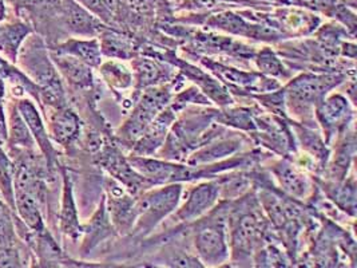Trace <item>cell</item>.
<instances>
[{"label": "cell", "instance_id": "18", "mask_svg": "<svg viewBox=\"0 0 357 268\" xmlns=\"http://www.w3.org/2000/svg\"><path fill=\"white\" fill-rule=\"evenodd\" d=\"M0 75L6 81V84H10L14 98H22L27 96L39 105L42 89L35 84L20 67L15 66V64H11L1 55H0Z\"/></svg>", "mask_w": 357, "mask_h": 268}, {"label": "cell", "instance_id": "23", "mask_svg": "<svg viewBox=\"0 0 357 268\" xmlns=\"http://www.w3.org/2000/svg\"><path fill=\"white\" fill-rule=\"evenodd\" d=\"M177 65L181 67V70L188 78L195 81V84L204 90L206 97L209 96L211 100H215L220 105H230L233 102L227 89L217 80L211 78L206 73H204L201 68L192 66L189 64H183V62H177Z\"/></svg>", "mask_w": 357, "mask_h": 268}, {"label": "cell", "instance_id": "17", "mask_svg": "<svg viewBox=\"0 0 357 268\" xmlns=\"http://www.w3.org/2000/svg\"><path fill=\"white\" fill-rule=\"evenodd\" d=\"M33 34L31 23L17 19L14 22L0 23V55L17 65L19 51L23 42Z\"/></svg>", "mask_w": 357, "mask_h": 268}, {"label": "cell", "instance_id": "1", "mask_svg": "<svg viewBox=\"0 0 357 268\" xmlns=\"http://www.w3.org/2000/svg\"><path fill=\"white\" fill-rule=\"evenodd\" d=\"M182 193V185L172 183L144 193L135 200L137 218L131 228L132 234L146 236L150 234L166 216H169L178 205Z\"/></svg>", "mask_w": 357, "mask_h": 268}, {"label": "cell", "instance_id": "12", "mask_svg": "<svg viewBox=\"0 0 357 268\" xmlns=\"http://www.w3.org/2000/svg\"><path fill=\"white\" fill-rule=\"evenodd\" d=\"M176 119V110L169 103L160 114L151 121L144 134L138 138V141L132 147V153L135 156H151L158 151L165 142V138Z\"/></svg>", "mask_w": 357, "mask_h": 268}, {"label": "cell", "instance_id": "13", "mask_svg": "<svg viewBox=\"0 0 357 268\" xmlns=\"http://www.w3.org/2000/svg\"><path fill=\"white\" fill-rule=\"evenodd\" d=\"M262 239V218L256 212H246L234 221L231 231V246L234 255L243 258L255 251Z\"/></svg>", "mask_w": 357, "mask_h": 268}, {"label": "cell", "instance_id": "14", "mask_svg": "<svg viewBox=\"0 0 357 268\" xmlns=\"http://www.w3.org/2000/svg\"><path fill=\"white\" fill-rule=\"evenodd\" d=\"M205 66L211 70L220 80L225 81L227 84L237 86V87H243L248 90H253V91H272L278 87V84L272 82L273 80L265 78L262 75H259L256 73H246L241 71L233 67L224 66L221 64L213 62L208 58H204L201 61Z\"/></svg>", "mask_w": 357, "mask_h": 268}, {"label": "cell", "instance_id": "29", "mask_svg": "<svg viewBox=\"0 0 357 268\" xmlns=\"http://www.w3.org/2000/svg\"><path fill=\"white\" fill-rule=\"evenodd\" d=\"M208 145V144H206ZM240 141H234V140H229V141H224V142H218V144H211L201 149L199 151H195V154L188 160V164L190 167H199L204 164H209L211 161L220 160L222 157H225L227 154L234 153L238 149Z\"/></svg>", "mask_w": 357, "mask_h": 268}, {"label": "cell", "instance_id": "16", "mask_svg": "<svg viewBox=\"0 0 357 268\" xmlns=\"http://www.w3.org/2000/svg\"><path fill=\"white\" fill-rule=\"evenodd\" d=\"M109 196H110V218L113 220L114 227L119 232L130 231L137 218L135 212V200L123 192V189L114 183L109 181L107 184Z\"/></svg>", "mask_w": 357, "mask_h": 268}, {"label": "cell", "instance_id": "5", "mask_svg": "<svg viewBox=\"0 0 357 268\" xmlns=\"http://www.w3.org/2000/svg\"><path fill=\"white\" fill-rule=\"evenodd\" d=\"M344 77L339 74H303L292 80L285 87L284 97L296 113H307L324 100L326 93L341 84Z\"/></svg>", "mask_w": 357, "mask_h": 268}, {"label": "cell", "instance_id": "10", "mask_svg": "<svg viewBox=\"0 0 357 268\" xmlns=\"http://www.w3.org/2000/svg\"><path fill=\"white\" fill-rule=\"evenodd\" d=\"M354 116V112L340 94H333L323 100L316 106V117L324 129L326 141L329 142L332 135L341 132L348 126Z\"/></svg>", "mask_w": 357, "mask_h": 268}, {"label": "cell", "instance_id": "15", "mask_svg": "<svg viewBox=\"0 0 357 268\" xmlns=\"http://www.w3.org/2000/svg\"><path fill=\"white\" fill-rule=\"evenodd\" d=\"M51 61L59 75L65 80L67 84L75 89H90L94 84L93 67L82 62L78 58L67 55V54H56L50 51Z\"/></svg>", "mask_w": 357, "mask_h": 268}, {"label": "cell", "instance_id": "22", "mask_svg": "<svg viewBox=\"0 0 357 268\" xmlns=\"http://www.w3.org/2000/svg\"><path fill=\"white\" fill-rule=\"evenodd\" d=\"M50 51L56 54H67L78 58L90 67H99L102 65V51L97 38L93 39H78L70 38L62 43L52 46Z\"/></svg>", "mask_w": 357, "mask_h": 268}, {"label": "cell", "instance_id": "27", "mask_svg": "<svg viewBox=\"0 0 357 268\" xmlns=\"http://www.w3.org/2000/svg\"><path fill=\"white\" fill-rule=\"evenodd\" d=\"M132 70L135 75V86L138 90L157 86L167 78V71L165 67L150 58H135L132 61Z\"/></svg>", "mask_w": 357, "mask_h": 268}, {"label": "cell", "instance_id": "31", "mask_svg": "<svg viewBox=\"0 0 357 268\" xmlns=\"http://www.w3.org/2000/svg\"><path fill=\"white\" fill-rule=\"evenodd\" d=\"M256 64L260 68L261 73L266 75H272L277 78H288L291 75L289 70L282 65V62L278 59L275 51L269 47H264L256 55Z\"/></svg>", "mask_w": 357, "mask_h": 268}, {"label": "cell", "instance_id": "19", "mask_svg": "<svg viewBox=\"0 0 357 268\" xmlns=\"http://www.w3.org/2000/svg\"><path fill=\"white\" fill-rule=\"evenodd\" d=\"M62 176H63V192H62V204H61V212H59L61 232L75 241L82 234V225L78 218L75 200H74L71 177L66 169H62Z\"/></svg>", "mask_w": 357, "mask_h": 268}, {"label": "cell", "instance_id": "26", "mask_svg": "<svg viewBox=\"0 0 357 268\" xmlns=\"http://www.w3.org/2000/svg\"><path fill=\"white\" fill-rule=\"evenodd\" d=\"M273 173L280 181L281 188L291 196L301 199L307 195L309 189L308 181L305 176L300 173L292 164L281 161L273 168Z\"/></svg>", "mask_w": 357, "mask_h": 268}, {"label": "cell", "instance_id": "32", "mask_svg": "<svg viewBox=\"0 0 357 268\" xmlns=\"http://www.w3.org/2000/svg\"><path fill=\"white\" fill-rule=\"evenodd\" d=\"M303 132H297V134L300 135L301 138V142H303V147L307 149V151L312 154V156H316L317 161L323 165L324 163H326L328 160V149L325 147V142L321 141L320 135L317 133H314L313 131L310 129H301Z\"/></svg>", "mask_w": 357, "mask_h": 268}, {"label": "cell", "instance_id": "7", "mask_svg": "<svg viewBox=\"0 0 357 268\" xmlns=\"http://www.w3.org/2000/svg\"><path fill=\"white\" fill-rule=\"evenodd\" d=\"M99 164L105 168L116 181L125 185V188L129 189L134 195L142 191V188L151 185L141 173H138L132 168L130 161L123 157V154L115 145L107 147L100 151Z\"/></svg>", "mask_w": 357, "mask_h": 268}, {"label": "cell", "instance_id": "3", "mask_svg": "<svg viewBox=\"0 0 357 268\" xmlns=\"http://www.w3.org/2000/svg\"><path fill=\"white\" fill-rule=\"evenodd\" d=\"M172 100V91L166 86L146 87L141 100L135 105L129 119L122 125L118 135L122 142L134 147L138 138L146 131L151 121L162 112Z\"/></svg>", "mask_w": 357, "mask_h": 268}, {"label": "cell", "instance_id": "21", "mask_svg": "<svg viewBox=\"0 0 357 268\" xmlns=\"http://www.w3.org/2000/svg\"><path fill=\"white\" fill-rule=\"evenodd\" d=\"M15 214L20 218L27 228L33 234H42L47 231L43 212H42V204L38 200V198L23 189H15Z\"/></svg>", "mask_w": 357, "mask_h": 268}, {"label": "cell", "instance_id": "20", "mask_svg": "<svg viewBox=\"0 0 357 268\" xmlns=\"http://www.w3.org/2000/svg\"><path fill=\"white\" fill-rule=\"evenodd\" d=\"M7 107V149H26L33 151L36 148L31 132L17 110L15 100L6 103Z\"/></svg>", "mask_w": 357, "mask_h": 268}, {"label": "cell", "instance_id": "4", "mask_svg": "<svg viewBox=\"0 0 357 268\" xmlns=\"http://www.w3.org/2000/svg\"><path fill=\"white\" fill-rule=\"evenodd\" d=\"M195 246L202 262L218 266L227 258V220L218 208L209 216L197 218L195 225Z\"/></svg>", "mask_w": 357, "mask_h": 268}, {"label": "cell", "instance_id": "6", "mask_svg": "<svg viewBox=\"0 0 357 268\" xmlns=\"http://www.w3.org/2000/svg\"><path fill=\"white\" fill-rule=\"evenodd\" d=\"M15 103H17L20 116L23 117L31 132L36 147L39 148V151L42 153V156L46 160L49 172H52L54 168L58 165V154L52 145V140L50 138L47 126L40 116L38 106L33 103L30 97L17 98Z\"/></svg>", "mask_w": 357, "mask_h": 268}, {"label": "cell", "instance_id": "9", "mask_svg": "<svg viewBox=\"0 0 357 268\" xmlns=\"http://www.w3.org/2000/svg\"><path fill=\"white\" fill-rule=\"evenodd\" d=\"M61 20L70 33L87 38H97L107 27L106 23L75 0H61Z\"/></svg>", "mask_w": 357, "mask_h": 268}, {"label": "cell", "instance_id": "11", "mask_svg": "<svg viewBox=\"0 0 357 268\" xmlns=\"http://www.w3.org/2000/svg\"><path fill=\"white\" fill-rule=\"evenodd\" d=\"M220 192L221 185L218 181H209L195 186L189 192L185 204L174 215V221L189 223L201 218L214 207V204L218 200Z\"/></svg>", "mask_w": 357, "mask_h": 268}, {"label": "cell", "instance_id": "30", "mask_svg": "<svg viewBox=\"0 0 357 268\" xmlns=\"http://www.w3.org/2000/svg\"><path fill=\"white\" fill-rule=\"evenodd\" d=\"M99 68L102 77L113 90H125L134 82L132 73L119 62L109 61L106 64H102Z\"/></svg>", "mask_w": 357, "mask_h": 268}, {"label": "cell", "instance_id": "24", "mask_svg": "<svg viewBox=\"0 0 357 268\" xmlns=\"http://www.w3.org/2000/svg\"><path fill=\"white\" fill-rule=\"evenodd\" d=\"M98 38L102 55L116 59H131L137 54V49L129 36H125L109 27L99 34Z\"/></svg>", "mask_w": 357, "mask_h": 268}, {"label": "cell", "instance_id": "8", "mask_svg": "<svg viewBox=\"0 0 357 268\" xmlns=\"http://www.w3.org/2000/svg\"><path fill=\"white\" fill-rule=\"evenodd\" d=\"M47 119L50 138L62 147L73 145L82 133L79 116L68 106L43 110Z\"/></svg>", "mask_w": 357, "mask_h": 268}, {"label": "cell", "instance_id": "35", "mask_svg": "<svg viewBox=\"0 0 357 268\" xmlns=\"http://www.w3.org/2000/svg\"><path fill=\"white\" fill-rule=\"evenodd\" d=\"M7 207H8V205H7V202L0 198V211H1V209H4V208H7Z\"/></svg>", "mask_w": 357, "mask_h": 268}, {"label": "cell", "instance_id": "34", "mask_svg": "<svg viewBox=\"0 0 357 268\" xmlns=\"http://www.w3.org/2000/svg\"><path fill=\"white\" fill-rule=\"evenodd\" d=\"M7 19V3L6 0H0V23Z\"/></svg>", "mask_w": 357, "mask_h": 268}, {"label": "cell", "instance_id": "2", "mask_svg": "<svg viewBox=\"0 0 357 268\" xmlns=\"http://www.w3.org/2000/svg\"><path fill=\"white\" fill-rule=\"evenodd\" d=\"M17 64L43 91L65 90L40 36L33 34L27 36L19 51Z\"/></svg>", "mask_w": 357, "mask_h": 268}, {"label": "cell", "instance_id": "25", "mask_svg": "<svg viewBox=\"0 0 357 268\" xmlns=\"http://www.w3.org/2000/svg\"><path fill=\"white\" fill-rule=\"evenodd\" d=\"M107 211L105 208V200L100 202V207L96 212V215L90 220V223L84 227H82V234H86L82 246V251L89 253L99 241H102L106 236L110 234L112 224L109 223Z\"/></svg>", "mask_w": 357, "mask_h": 268}, {"label": "cell", "instance_id": "28", "mask_svg": "<svg viewBox=\"0 0 357 268\" xmlns=\"http://www.w3.org/2000/svg\"><path fill=\"white\" fill-rule=\"evenodd\" d=\"M0 198L15 212L14 163L7 151L0 145Z\"/></svg>", "mask_w": 357, "mask_h": 268}, {"label": "cell", "instance_id": "33", "mask_svg": "<svg viewBox=\"0 0 357 268\" xmlns=\"http://www.w3.org/2000/svg\"><path fill=\"white\" fill-rule=\"evenodd\" d=\"M6 94H7V84L0 75V112H6Z\"/></svg>", "mask_w": 357, "mask_h": 268}]
</instances>
